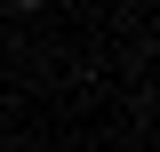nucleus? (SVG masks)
I'll use <instances>...</instances> for the list:
<instances>
[{"label": "nucleus", "instance_id": "f257e3e1", "mask_svg": "<svg viewBox=\"0 0 160 152\" xmlns=\"http://www.w3.org/2000/svg\"><path fill=\"white\" fill-rule=\"evenodd\" d=\"M16 8H40V0H16Z\"/></svg>", "mask_w": 160, "mask_h": 152}]
</instances>
